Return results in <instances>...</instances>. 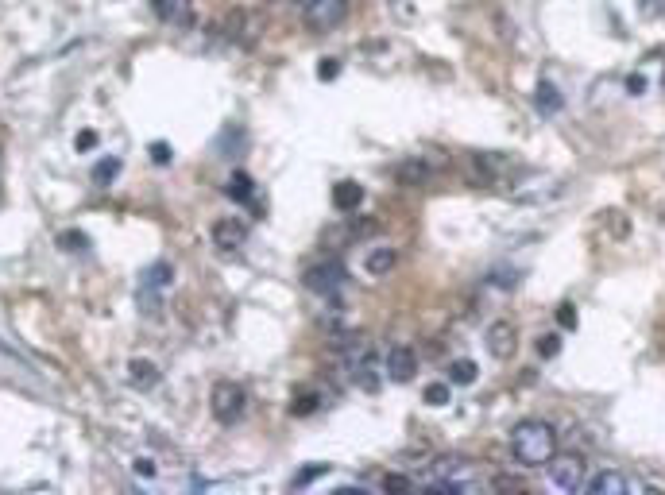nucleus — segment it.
Segmentation results:
<instances>
[{
	"mask_svg": "<svg viewBox=\"0 0 665 495\" xmlns=\"http://www.w3.org/2000/svg\"><path fill=\"white\" fill-rule=\"evenodd\" d=\"M318 476H325V465H310V468H302L294 480H290V488H310Z\"/></svg>",
	"mask_w": 665,
	"mask_h": 495,
	"instance_id": "aec40b11",
	"label": "nucleus"
},
{
	"mask_svg": "<svg viewBox=\"0 0 665 495\" xmlns=\"http://www.w3.org/2000/svg\"><path fill=\"white\" fill-rule=\"evenodd\" d=\"M116 171H120V163H116V159H101V163L93 167V182H97V186H105V182H113L116 178Z\"/></svg>",
	"mask_w": 665,
	"mask_h": 495,
	"instance_id": "6ab92c4d",
	"label": "nucleus"
},
{
	"mask_svg": "<svg viewBox=\"0 0 665 495\" xmlns=\"http://www.w3.org/2000/svg\"><path fill=\"white\" fill-rule=\"evenodd\" d=\"M557 352H561V337H557V333H542V337H538V356L553 360Z\"/></svg>",
	"mask_w": 665,
	"mask_h": 495,
	"instance_id": "412c9836",
	"label": "nucleus"
},
{
	"mask_svg": "<svg viewBox=\"0 0 665 495\" xmlns=\"http://www.w3.org/2000/svg\"><path fill=\"white\" fill-rule=\"evenodd\" d=\"M314 410H318V395H314V391H306V395H298V399H294L290 414H298V418H302V414H314Z\"/></svg>",
	"mask_w": 665,
	"mask_h": 495,
	"instance_id": "5701e85b",
	"label": "nucleus"
},
{
	"mask_svg": "<svg viewBox=\"0 0 665 495\" xmlns=\"http://www.w3.org/2000/svg\"><path fill=\"white\" fill-rule=\"evenodd\" d=\"M128 383H132L136 391H151V387L159 383V368H155L151 360H132V364H128Z\"/></svg>",
	"mask_w": 665,
	"mask_h": 495,
	"instance_id": "2eb2a0df",
	"label": "nucleus"
},
{
	"mask_svg": "<svg viewBox=\"0 0 665 495\" xmlns=\"http://www.w3.org/2000/svg\"><path fill=\"white\" fill-rule=\"evenodd\" d=\"M159 20L171 28H190L194 24V0H151Z\"/></svg>",
	"mask_w": 665,
	"mask_h": 495,
	"instance_id": "9b49d317",
	"label": "nucleus"
},
{
	"mask_svg": "<svg viewBox=\"0 0 665 495\" xmlns=\"http://www.w3.org/2000/svg\"><path fill=\"white\" fill-rule=\"evenodd\" d=\"M151 151H155V163H167V159H171V147L167 144H155Z\"/></svg>",
	"mask_w": 665,
	"mask_h": 495,
	"instance_id": "c85d7f7f",
	"label": "nucleus"
},
{
	"mask_svg": "<svg viewBox=\"0 0 665 495\" xmlns=\"http://www.w3.org/2000/svg\"><path fill=\"white\" fill-rule=\"evenodd\" d=\"M341 74V59H321L318 62V78L321 82H333Z\"/></svg>",
	"mask_w": 665,
	"mask_h": 495,
	"instance_id": "b1692460",
	"label": "nucleus"
},
{
	"mask_svg": "<svg viewBox=\"0 0 665 495\" xmlns=\"http://www.w3.org/2000/svg\"><path fill=\"white\" fill-rule=\"evenodd\" d=\"M395 178L403 186H426L434 178V167L426 163V155L422 159H403V163H395Z\"/></svg>",
	"mask_w": 665,
	"mask_h": 495,
	"instance_id": "f8f14e48",
	"label": "nucleus"
},
{
	"mask_svg": "<svg viewBox=\"0 0 665 495\" xmlns=\"http://www.w3.org/2000/svg\"><path fill=\"white\" fill-rule=\"evenodd\" d=\"M627 89H631V93H642V89H646V78L631 74V78H627Z\"/></svg>",
	"mask_w": 665,
	"mask_h": 495,
	"instance_id": "c756f323",
	"label": "nucleus"
},
{
	"mask_svg": "<svg viewBox=\"0 0 665 495\" xmlns=\"http://www.w3.org/2000/svg\"><path fill=\"white\" fill-rule=\"evenodd\" d=\"M557 318H561V325H565V329H573V325H577V314H573V306H569V302L557 310Z\"/></svg>",
	"mask_w": 665,
	"mask_h": 495,
	"instance_id": "cd10ccee",
	"label": "nucleus"
},
{
	"mask_svg": "<svg viewBox=\"0 0 665 495\" xmlns=\"http://www.w3.org/2000/svg\"><path fill=\"white\" fill-rule=\"evenodd\" d=\"M225 190H229V198L232 202H252V198H256V186H252V178L244 175V171H236V175L229 178V186H225Z\"/></svg>",
	"mask_w": 665,
	"mask_h": 495,
	"instance_id": "dca6fc26",
	"label": "nucleus"
},
{
	"mask_svg": "<svg viewBox=\"0 0 665 495\" xmlns=\"http://www.w3.org/2000/svg\"><path fill=\"white\" fill-rule=\"evenodd\" d=\"M209 410H213V418L221 426H236L244 418V410H248V391L240 383H232V379H221L213 387V395H209Z\"/></svg>",
	"mask_w": 665,
	"mask_h": 495,
	"instance_id": "7ed1b4c3",
	"label": "nucleus"
},
{
	"mask_svg": "<svg viewBox=\"0 0 665 495\" xmlns=\"http://www.w3.org/2000/svg\"><path fill=\"white\" fill-rule=\"evenodd\" d=\"M209 233H213V244H217L221 252H240L244 240H248V229H244L240 217H221V221H213Z\"/></svg>",
	"mask_w": 665,
	"mask_h": 495,
	"instance_id": "9d476101",
	"label": "nucleus"
},
{
	"mask_svg": "<svg viewBox=\"0 0 665 495\" xmlns=\"http://www.w3.org/2000/svg\"><path fill=\"white\" fill-rule=\"evenodd\" d=\"M430 484L441 492H480L484 484L476 480V465L468 457H441L430 468Z\"/></svg>",
	"mask_w": 665,
	"mask_h": 495,
	"instance_id": "f03ea898",
	"label": "nucleus"
},
{
	"mask_svg": "<svg viewBox=\"0 0 665 495\" xmlns=\"http://www.w3.org/2000/svg\"><path fill=\"white\" fill-rule=\"evenodd\" d=\"M333 205H337V209H341V213H356V209H360V205H364V186H360V182H337V186H333Z\"/></svg>",
	"mask_w": 665,
	"mask_h": 495,
	"instance_id": "ddd939ff",
	"label": "nucleus"
},
{
	"mask_svg": "<svg viewBox=\"0 0 665 495\" xmlns=\"http://www.w3.org/2000/svg\"><path fill=\"white\" fill-rule=\"evenodd\" d=\"M74 147H78V151H89V147H97V132H78Z\"/></svg>",
	"mask_w": 665,
	"mask_h": 495,
	"instance_id": "bb28decb",
	"label": "nucleus"
},
{
	"mask_svg": "<svg viewBox=\"0 0 665 495\" xmlns=\"http://www.w3.org/2000/svg\"><path fill=\"white\" fill-rule=\"evenodd\" d=\"M132 465H136V476H147V480L155 476V461H151V457H136Z\"/></svg>",
	"mask_w": 665,
	"mask_h": 495,
	"instance_id": "a878e982",
	"label": "nucleus"
},
{
	"mask_svg": "<svg viewBox=\"0 0 665 495\" xmlns=\"http://www.w3.org/2000/svg\"><path fill=\"white\" fill-rule=\"evenodd\" d=\"M484 345H488V356H495V360H511L519 352V329L511 321H492L488 333H484Z\"/></svg>",
	"mask_w": 665,
	"mask_h": 495,
	"instance_id": "0eeeda50",
	"label": "nucleus"
},
{
	"mask_svg": "<svg viewBox=\"0 0 665 495\" xmlns=\"http://www.w3.org/2000/svg\"><path fill=\"white\" fill-rule=\"evenodd\" d=\"M383 376L395 379V383H410L418 376V352L406 349V345H395L387 352V360H383Z\"/></svg>",
	"mask_w": 665,
	"mask_h": 495,
	"instance_id": "6e6552de",
	"label": "nucleus"
},
{
	"mask_svg": "<svg viewBox=\"0 0 665 495\" xmlns=\"http://www.w3.org/2000/svg\"><path fill=\"white\" fill-rule=\"evenodd\" d=\"M341 279H345V271H341V263H333V260L314 263V267H306V275H302V283L318 294H333L341 287Z\"/></svg>",
	"mask_w": 665,
	"mask_h": 495,
	"instance_id": "1a4fd4ad",
	"label": "nucleus"
},
{
	"mask_svg": "<svg viewBox=\"0 0 665 495\" xmlns=\"http://www.w3.org/2000/svg\"><path fill=\"white\" fill-rule=\"evenodd\" d=\"M426 403L430 407H445L449 403V383H430L426 387Z\"/></svg>",
	"mask_w": 665,
	"mask_h": 495,
	"instance_id": "4be33fe9",
	"label": "nucleus"
},
{
	"mask_svg": "<svg viewBox=\"0 0 665 495\" xmlns=\"http://www.w3.org/2000/svg\"><path fill=\"white\" fill-rule=\"evenodd\" d=\"M395 263H399V252H395V248H372V252L364 256V271L376 275V279H383V275L395 271Z\"/></svg>",
	"mask_w": 665,
	"mask_h": 495,
	"instance_id": "4468645a",
	"label": "nucleus"
},
{
	"mask_svg": "<svg viewBox=\"0 0 665 495\" xmlns=\"http://www.w3.org/2000/svg\"><path fill=\"white\" fill-rule=\"evenodd\" d=\"M449 383H457V387L476 383V364H472V360H453V364H449Z\"/></svg>",
	"mask_w": 665,
	"mask_h": 495,
	"instance_id": "f3484780",
	"label": "nucleus"
},
{
	"mask_svg": "<svg viewBox=\"0 0 665 495\" xmlns=\"http://www.w3.org/2000/svg\"><path fill=\"white\" fill-rule=\"evenodd\" d=\"M294 4H298V8H302V4H306V0H294Z\"/></svg>",
	"mask_w": 665,
	"mask_h": 495,
	"instance_id": "7c9ffc66",
	"label": "nucleus"
},
{
	"mask_svg": "<svg viewBox=\"0 0 665 495\" xmlns=\"http://www.w3.org/2000/svg\"><path fill=\"white\" fill-rule=\"evenodd\" d=\"M538 109H542V113H557V109H561V93H557V86H550V82L538 86Z\"/></svg>",
	"mask_w": 665,
	"mask_h": 495,
	"instance_id": "a211bd4d",
	"label": "nucleus"
},
{
	"mask_svg": "<svg viewBox=\"0 0 665 495\" xmlns=\"http://www.w3.org/2000/svg\"><path fill=\"white\" fill-rule=\"evenodd\" d=\"M410 488H414V484H410L406 476H395V472L383 476V492H410Z\"/></svg>",
	"mask_w": 665,
	"mask_h": 495,
	"instance_id": "393cba45",
	"label": "nucleus"
},
{
	"mask_svg": "<svg viewBox=\"0 0 665 495\" xmlns=\"http://www.w3.org/2000/svg\"><path fill=\"white\" fill-rule=\"evenodd\" d=\"M511 453L526 468H546L557 453V430L542 418H526L511 430Z\"/></svg>",
	"mask_w": 665,
	"mask_h": 495,
	"instance_id": "f257e3e1",
	"label": "nucleus"
},
{
	"mask_svg": "<svg viewBox=\"0 0 665 495\" xmlns=\"http://www.w3.org/2000/svg\"><path fill=\"white\" fill-rule=\"evenodd\" d=\"M302 20L306 28L325 35V31L341 28L348 20V0H306L302 4Z\"/></svg>",
	"mask_w": 665,
	"mask_h": 495,
	"instance_id": "39448f33",
	"label": "nucleus"
},
{
	"mask_svg": "<svg viewBox=\"0 0 665 495\" xmlns=\"http://www.w3.org/2000/svg\"><path fill=\"white\" fill-rule=\"evenodd\" d=\"M546 468H550V484L561 492H580L588 484V461L580 453H553Z\"/></svg>",
	"mask_w": 665,
	"mask_h": 495,
	"instance_id": "20e7f679",
	"label": "nucleus"
},
{
	"mask_svg": "<svg viewBox=\"0 0 665 495\" xmlns=\"http://www.w3.org/2000/svg\"><path fill=\"white\" fill-rule=\"evenodd\" d=\"M592 495H638L646 492L650 484L646 480H638V476H627V472H619V468H608V472H600V476H592L588 484H584Z\"/></svg>",
	"mask_w": 665,
	"mask_h": 495,
	"instance_id": "423d86ee",
	"label": "nucleus"
}]
</instances>
